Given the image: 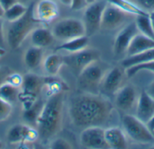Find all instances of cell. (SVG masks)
Segmentation results:
<instances>
[{
	"mask_svg": "<svg viewBox=\"0 0 154 149\" xmlns=\"http://www.w3.org/2000/svg\"><path fill=\"white\" fill-rule=\"evenodd\" d=\"M126 76L125 68L115 67L107 70L103 76L98 90L105 95H116L118 90L124 85Z\"/></svg>",
	"mask_w": 154,
	"mask_h": 149,
	"instance_id": "cell-10",
	"label": "cell"
},
{
	"mask_svg": "<svg viewBox=\"0 0 154 149\" xmlns=\"http://www.w3.org/2000/svg\"><path fill=\"white\" fill-rule=\"evenodd\" d=\"M99 51L93 49H85L83 50L69 53L63 57L64 65L68 67L71 72L79 76L80 72L89 64L99 59Z\"/></svg>",
	"mask_w": 154,
	"mask_h": 149,
	"instance_id": "cell-8",
	"label": "cell"
},
{
	"mask_svg": "<svg viewBox=\"0 0 154 149\" xmlns=\"http://www.w3.org/2000/svg\"><path fill=\"white\" fill-rule=\"evenodd\" d=\"M152 25H153V29H154V20H152Z\"/></svg>",
	"mask_w": 154,
	"mask_h": 149,
	"instance_id": "cell-47",
	"label": "cell"
},
{
	"mask_svg": "<svg viewBox=\"0 0 154 149\" xmlns=\"http://www.w3.org/2000/svg\"><path fill=\"white\" fill-rule=\"evenodd\" d=\"M33 13L41 23L49 22L58 16L59 7L54 0H39L34 3Z\"/></svg>",
	"mask_w": 154,
	"mask_h": 149,
	"instance_id": "cell-16",
	"label": "cell"
},
{
	"mask_svg": "<svg viewBox=\"0 0 154 149\" xmlns=\"http://www.w3.org/2000/svg\"><path fill=\"white\" fill-rule=\"evenodd\" d=\"M3 147H4V145H3V143L0 141V148H3Z\"/></svg>",
	"mask_w": 154,
	"mask_h": 149,
	"instance_id": "cell-46",
	"label": "cell"
},
{
	"mask_svg": "<svg viewBox=\"0 0 154 149\" xmlns=\"http://www.w3.org/2000/svg\"><path fill=\"white\" fill-rule=\"evenodd\" d=\"M113 109L111 102L104 95L84 93L70 100L69 114L71 122L78 128L101 127L110 119Z\"/></svg>",
	"mask_w": 154,
	"mask_h": 149,
	"instance_id": "cell-1",
	"label": "cell"
},
{
	"mask_svg": "<svg viewBox=\"0 0 154 149\" xmlns=\"http://www.w3.org/2000/svg\"><path fill=\"white\" fill-rule=\"evenodd\" d=\"M107 3L116 6L117 8L121 9L122 11L125 12L128 14H134V15H145L149 14L148 12L143 10L138 4L129 1V0H106Z\"/></svg>",
	"mask_w": 154,
	"mask_h": 149,
	"instance_id": "cell-24",
	"label": "cell"
},
{
	"mask_svg": "<svg viewBox=\"0 0 154 149\" xmlns=\"http://www.w3.org/2000/svg\"><path fill=\"white\" fill-rule=\"evenodd\" d=\"M146 92H147L152 98H154V81L153 82H152V83L150 84V85L147 87Z\"/></svg>",
	"mask_w": 154,
	"mask_h": 149,
	"instance_id": "cell-38",
	"label": "cell"
},
{
	"mask_svg": "<svg viewBox=\"0 0 154 149\" xmlns=\"http://www.w3.org/2000/svg\"><path fill=\"white\" fill-rule=\"evenodd\" d=\"M139 32L135 22H130L123 28L116 35L114 41V53L116 56H121L126 53V50L133 38Z\"/></svg>",
	"mask_w": 154,
	"mask_h": 149,
	"instance_id": "cell-15",
	"label": "cell"
},
{
	"mask_svg": "<svg viewBox=\"0 0 154 149\" xmlns=\"http://www.w3.org/2000/svg\"><path fill=\"white\" fill-rule=\"evenodd\" d=\"M135 23L138 31L142 34L154 40V29L150 13L145 15H136Z\"/></svg>",
	"mask_w": 154,
	"mask_h": 149,
	"instance_id": "cell-26",
	"label": "cell"
},
{
	"mask_svg": "<svg viewBox=\"0 0 154 149\" xmlns=\"http://www.w3.org/2000/svg\"><path fill=\"white\" fill-rule=\"evenodd\" d=\"M87 5L88 4L86 0H72V3L69 7L74 11H78V10H81L85 8Z\"/></svg>",
	"mask_w": 154,
	"mask_h": 149,
	"instance_id": "cell-35",
	"label": "cell"
},
{
	"mask_svg": "<svg viewBox=\"0 0 154 149\" xmlns=\"http://www.w3.org/2000/svg\"><path fill=\"white\" fill-rule=\"evenodd\" d=\"M62 4L64 5H67V6H70L71 3H72V0H59Z\"/></svg>",
	"mask_w": 154,
	"mask_h": 149,
	"instance_id": "cell-41",
	"label": "cell"
},
{
	"mask_svg": "<svg viewBox=\"0 0 154 149\" xmlns=\"http://www.w3.org/2000/svg\"><path fill=\"white\" fill-rule=\"evenodd\" d=\"M27 8L28 6H26L25 4L17 2L16 4H14V5H12L11 7H9L7 10L5 11L3 18H5L9 22H14L19 18H21L26 13Z\"/></svg>",
	"mask_w": 154,
	"mask_h": 149,
	"instance_id": "cell-28",
	"label": "cell"
},
{
	"mask_svg": "<svg viewBox=\"0 0 154 149\" xmlns=\"http://www.w3.org/2000/svg\"><path fill=\"white\" fill-rule=\"evenodd\" d=\"M7 75H8V74H7ZM7 75H5V74L3 72V70L0 69V85L3 84V83L5 82V77H6Z\"/></svg>",
	"mask_w": 154,
	"mask_h": 149,
	"instance_id": "cell-40",
	"label": "cell"
},
{
	"mask_svg": "<svg viewBox=\"0 0 154 149\" xmlns=\"http://www.w3.org/2000/svg\"><path fill=\"white\" fill-rule=\"evenodd\" d=\"M20 94L19 87H16L11 84L4 82L0 85V98L13 104L18 100Z\"/></svg>",
	"mask_w": 154,
	"mask_h": 149,
	"instance_id": "cell-27",
	"label": "cell"
},
{
	"mask_svg": "<svg viewBox=\"0 0 154 149\" xmlns=\"http://www.w3.org/2000/svg\"><path fill=\"white\" fill-rule=\"evenodd\" d=\"M80 144L86 148H108L105 139V130L100 126L88 127L83 130L80 134Z\"/></svg>",
	"mask_w": 154,
	"mask_h": 149,
	"instance_id": "cell-11",
	"label": "cell"
},
{
	"mask_svg": "<svg viewBox=\"0 0 154 149\" xmlns=\"http://www.w3.org/2000/svg\"><path fill=\"white\" fill-rule=\"evenodd\" d=\"M50 148L52 149H70L72 148V146L63 139H57L51 143Z\"/></svg>",
	"mask_w": 154,
	"mask_h": 149,
	"instance_id": "cell-32",
	"label": "cell"
},
{
	"mask_svg": "<svg viewBox=\"0 0 154 149\" xmlns=\"http://www.w3.org/2000/svg\"><path fill=\"white\" fill-rule=\"evenodd\" d=\"M32 0H18V2L22 3V4H25V3H29V2H32Z\"/></svg>",
	"mask_w": 154,
	"mask_h": 149,
	"instance_id": "cell-43",
	"label": "cell"
},
{
	"mask_svg": "<svg viewBox=\"0 0 154 149\" xmlns=\"http://www.w3.org/2000/svg\"><path fill=\"white\" fill-rule=\"evenodd\" d=\"M96 1H97V0H86V2H87L88 4H92V3H94V2H96Z\"/></svg>",
	"mask_w": 154,
	"mask_h": 149,
	"instance_id": "cell-44",
	"label": "cell"
},
{
	"mask_svg": "<svg viewBox=\"0 0 154 149\" xmlns=\"http://www.w3.org/2000/svg\"><path fill=\"white\" fill-rule=\"evenodd\" d=\"M5 46V33H4V21L0 18V48Z\"/></svg>",
	"mask_w": 154,
	"mask_h": 149,
	"instance_id": "cell-37",
	"label": "cell"
},
{
	"mask_svg": "<svg viewBox=\"0 0 154 149\" xmlns=\"http://www.w3.org/2000/svg\"><path fill=\"white\" fill-rule=\"evenodd\" d=\"M42 106H43V103L41 101L36 100V102L34 103V104L31 108L23 111L24 120L30 123H35V121H36L41 111H42Z\"/></svg>",
	"mask_w": 154,
	"mask_h": 149,
	"instance_id": "cell-29",
	"label": "cell"
},
{
	"mask_svg": "<svg viewBox=\"0 0 154 149\" xmlns=\"http://www.w3.org/2000/svg\"><path fill=\"white\" fill-rule=\"evenodd\" d=\"M152 133H153V135H154V131H153V132H152Z\"/></svg>",
	"mask_w": 154,
	"mask_h": 149,
	"instance_id": "cell-48",
	"label": "cell"
},
{
	"mask_svg": "<svg viewBox=\"0 0 154 149\" xmlns=\"http://www.w3.org/2000/svg\"><path fill=\"white\" fill-rule=\"evenodd\" d=\"M12 104L0 98V122L7 120L12 112Z\"/></svg>",
	"mask_w": 154,
	"mask_h": 149,
	"instance_id": "cell-31",
	"label": "cell"
},
{
	"mask_svg": "<svg viewBox=\"0 0 154 149\" xmlns=\"http://www.w3.org/2000/svg\"><path fill=\"white\" fill-rule=\"evenodd\" d=\"M23 81V76H20L19 74H8L5 79V82L11 84L16 87H20L22 85Z\"/></svg>",
	"mask_w": 154,
	"mask_h": 149,
	"instance_id": "cell-33",
	"label": "cell"
},
{
	"mask_svg": "<svg viewBox=\"0 0 154 149\" xmlns=\"http://www.w3.org/2000/svg\"><path fill=\"white\" fill-rule=\"evenodd\" d=\"M138 98L136 89L134 86L130 85H123L116 94L115 104L118 110L128 112L136 107Z\"/></svg>",
	"mask_w": 154,
	"mask_h": 149,
	"instance_id": "cell-13",
	"label": "cell"
},
{
	"mask_svg": "<svg viewBox=\"0 0 154 149\" xmlns=\"http://www.w3.org/2000/svg\"><path fill=\"white\" fill-rule=\"evenodd\" d=\"M146 125H147V127H148V129L152 131V132H153L154 131V115L149 120V121L146 123Z\"/></svg>",
	"mask_w": 154,
	"mask_h": 149,
	"instance_id": "cell-39",
	"label": "cell"
},
{
	"mask_svg": "<svg viewBox=\"0 0 154 149\" xmlns=\"http://www.w3.org/2000/svg\"><path fill=\"white\" fill-rule=\"evenodd\" d=\"M4 13H5V11H4V9L2 8V6L0 5V18H3V16H4Z\"/></svg>",
	"mask_w": 154,
	"mask_h": 149,
	"instance_id": "cell-42",
	"label": "cell"
},
{
	"mask_svg": "<svg viewBox=\"0 0 154 149\" xmlns=\"http://www.w3.org/2000/svg\"><path fill=\"white\" fill-rule=\"evenodd\" d=\"M43 69L49 76H55L59 74L62 66H64L63 57L59 54H51L45 58L42 63Z\"/></svg>",
	"mask_w": 154,
	"mask_h": 149,
	"instance_id": "cell-22",
	"label": "cell"
},
{
	"mask_svg": "<svg viewBox=\"0 0 154 149\" xmlns=\"http://www.w3.org/2000/svg\"><path fill=\"white\" fill-rule=\"evenodd\" d=\"M138 4L146 12L154 11V0H137Z\"/></svg>",
	"mask_w": 154,
	"mask_h": 149,
	"instance_id": "cell-34",
	"label": "cell"
},
{
	"mask_svg": "<svg viewBox=\"0 0 154 149\" xmlns=\"http://www.w3.org/2000/svg\"><path fill=\"white\" fill-rule=\"evenodd\" d=\"M106 71L107 70L105 68L104 65L100 63L99 59L94 61L85 67L78 76L79 86L85 90L86 93L96 94V91H98L100 82Z\"/></svg>",
	"mask_w": 154,
	"mask_h": 149,
	"instance_id": "cell-4",
	"label": "cell"
},
{
	"mask_svg": "<svg viewBox=\"0 0 154 149\" xmlns=\"http://www.w3.org/2000/svg\"><path fill=\"white\" fill-rule=\"evenodd\" d=\"M154 59V48L150 49L146 51H143L142 53H139L137 55L134 56H131V57H127L123 62H122V66L126 69L130 67L135 66V65H139V64H143V63H146L149 62L151 60Z\"/></svg>",
	"mask_w": 154,
	"mask_h": 149,
	"instance_id": "cell-25",
	"label": "cell"
},
{
	"mask_svg": "<svg viewBox=\"0 0 154 149\" xmlns=\"http://www.w3.org/2000/svg\"><path fill=\"white\" fill-rule=\"evenodd\" d=\"M33 5L34 3H31L26 13L18 20L10 22L7 28L6 40L9 47L13 49L19 48L32 31L41 23L34 16Z\"/></svg>",
	"mask_w": 154,
	"mask_h": 149,
	"instance_id": "cell-3",
	"label": "cell"
},
{
	"mask_svg": "<svg viewBox=\"0 0 154 149\" xmlns=\"http://www.w3.org/2000/svg\"><path fill=\"white\" fill-rule=\"evenodd\" d=\"M107 2L96 1L92 4H88L85 7L83 14V23L85 26L86 35L91 36L95 34L99 29H101V20L104 9Z\"/></svg>",
	"mask_w": 154,
	"mask_h": 149,
	"instance_id": "cell-9",
	"label": "cell"
},
{
	"mask_svg": "<svg viewBox=\"0 0 154 149\" xmlns=\"http://www.w3.org/2000/svg\"><path fill=\"white\" fill-rule=\"evenodd\" d=\"M127 14L128 13L117 8L116 6L107 3L102 14L101 29L114 30L119 27L126 20Z\"/></svg>",
	"mask_w": 154,
	"mask_h": 149,
	"instance_id": "cell-14",
	"label": "cell"
},
{
	"mask_svg": "<svg viewBox=\"0 0 154 149\" xmlns=\"http://www.w3.org/2000/svg\"><path fill=\"white\" fill-rule=\"evenodd\" d=\"M42 58H43L42 49L33 46L29 48L24 52L23 61L25 66L29 69H35L42 64Z\"/></svg>",
	"mask_w": 154,
	"mask_h": 149,
	"instance_id": "cell-23",
	"label": "cell"
},
{
	"mask_svg": "<svg viewBox=\"0 0 154 149\" xmlns=\"http://www.w3.org/2000/svg\"><path fill=\"white\" fill-rule=\"evenodd\" d=\"M135 110V116L146 124L154 115V98L146 91H143L139 95Z\"/></svg>",
	"mask_w": 154,
	"mask_h": 149,
	"instance_id": "cell-17",
	"label": "cell"
},
{
	"mask_svg": "<svg viewBox=\"0 0 154 149\" xmlns=\"http://www.w3.org/2000/svg\"><path fill=\"white\" fill-rule=\"evenodd\" d=\"M105 139L108 148L125 149L127 148V140L125 132L119 128L105 130Z\"/></svg>",
	"mask_w": 154,
	"mask_h": 149,
	"instance_id": "cell-18",
	"label": "cell"
},
{
	"mask_svg": "<svg viewBox=\"0 0 154 149\" xmlns=\"http://www.w3.org/2000/svg\"><path fill=\"white\" fill-rule=\"evenodd\" d=\"M152 48H154V40L138 32L133 38L126 50V54L127 57H131L142 53L143 51H146Z\"/></svg>",
	"mask_w": 154,
	"mask_h": 149,
	"instance_id": "cell-19",
	"label": "cell"
},
{
	"mask_svg": "<svg viewBox=\"0 0 154 149\" xmlns=\"http://www.w3.org/2000/svg\"><path fill=\"white\" fill-rule=\"evenodd\" d=\"M150 17H151L152 20H154V11H152V12L150 13Z\"/></svg>",
	"mask_w": 154,
	"mask_h": 149,
	"instance_id": "cell-45",
	"label": "cell"
},
{
	"mask_svg": "<svg viewBox=\"0 0 154 149\" xmlns=\"http://www.w3.org/2000/svg\"><path fill=\"white\" fill-rule=\"evenodd\" d=\"M63 94H51L43 104L35 121L39 139L47 141L53 138L60 130L62 122Z\"/></svg>",
	"mask_w": 154,
	"mask_h": 149,
	"instance_id": "cell-2",
	"label": "cell"
},
{
	"mask_svg": "<svg viewBox=\"0 0 154 149\" xmlns=\"http://www.w3.org/2000/svg\"><path fill=\"white\" fill-rule=\"evenodd\" d=\"M17 2H18V0H0V5L2 6L4 11H5L12 5L16 4Z\"/></svg>",
	"mask_w": 154,
	"mask_h": 149,
	"instance_id": "cell-36",
	"label": "cell"
},
{
	"mask_svg": "<svg viewBox=\"0 0 154 149\" xmlns=\"http://www.w3.org/2000/svg\"><path fill=\"white\" fill-rule=\"evenodd\" d=\"M122 123L125 132L132 140L143 144L154 141L153 133L148 129L147 125L136 116L125 114L123 117Z\"/></svg>",
	"mask_w": 154,
	"mask_h": 149,
	"instance_id": "cell-5",
	"label": "cell"
},
{
	"mask_svg": "<svg viewBox=\"0 0 154 149\" xmlns=\"http://www.w3.org/2000/svg\"><path fill=\"white\" fill-rule=\"evenodd\" d=\"M141 71H150V72L154 73V59L149 61V62H146V63L130 67L125 69L127 77H133L134 76H135L136 74H138Z\"/></svg>",
	"mask_w": 154,
	"mask_h": 149,
	"instance_id": "cell-30",
	"label": "cell"
},
{
	"mask_svg": "<svg viewBox=\"0 0 154 149\" xmlns=\"http://www.w3.org/2000/svg\"><path fill=\"white\" fill-rule=\"evenodd\" d=\"M88 43H89L88 36L83 35L80 37L69 40H65L60 46L57 47L56 50L57 51L62 50V51H66L69 53H74V52H78V51L87 49L88 46Z\"/></svg>",
	"mask_w": 154,
	"mask_h": 149,
	"instance_id": "cell-21",
	"label": "cell"
},
{
	"mask_svg": "<svg viewBox=\"0 0 154 149\" xmlns=\"http://www.w3.org/2000/svg\"><path fill=\"white\" fill-rule=\"evenodd\" d=\"M6 139L10 144L32 143L39 139V135L37 130L29 125L16 124L9 129Z\"/></svg>",
	"mask_w": 154,
	"mask_h": 149,
	"instance_id": "cell-12",
	"label": "cell"
},
{
	"mask_svg": "<svg viewBox=\"0 0 154 149\" xmlns=\"http://www.w3.org/2000/svg\"><path fill=\"white\" fill-rule=\"evenodd\" d=\"M31 42L38 48H46L54 41V36L49 29L42 26H37L30 33Z\"/></svg>",
	"mask_w": 154,
	"mask_h": 149,
	"instance_id": "cell-20",
	"label": "cell"
},
{
	"mask_svg": "<svg viewBox=\"0 0 154 149\" xmlns=\"http://www.w3.org/2000/svg\"><path fill=\"white\" fill-rule=\"evenodd\" d=\"M42 85L43 79L35 74L27 73L23 76L18 99L20 98L22 101L23 111L31 108L37 100L36 97L39 94Z\"/></svg>",
	"mask_w": 154,
	"mask_h": 149,
	"instance_id": "cell-6",
	"label": "cell"
},
{
	"mask_svg": "<svg viewBox=\"0 0 154 149\" xmlns=\"http://www.w3.org/2000/svg\"><path fill=\"white\" fill-rule=\"evenodd\" d=\"M55 39L65 41L86 35L85 26L81 20L77 18H64L58 21L51 29Z\"/></svg>",
	"mask_w": 154,
	"mask_h": 149,
	"instance_id": "cell-7",
	"label": "cell"
}]
</instances>
